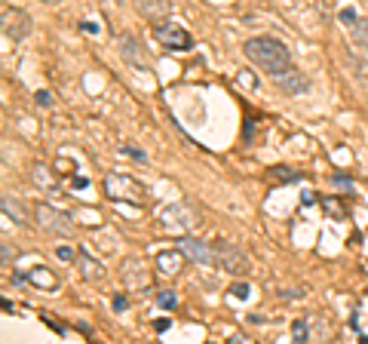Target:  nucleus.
<instances>
[{"label":"nucleus","instance_id":"f257e3e1","mask_svg":"<svg viewBox=\"0 0 368 344\" xmlns=\"http://www.w3.org/2000/svg\"><path fill=\"white\" fill-rule=\"evenodd\" d=\"M243 52H246V58H249L252 65H258L261 71H267L270 77L279 74V71H286V68L292 65L289 46H286L283 40H276V37H267V34L249 37L246 46H243Z\"/></svg>","mask_w":368,"mask_h":344},{"label":"nucleus","instance_id":"f03ea898","mask_svg":"<svg viewBox=\"0 0 368 344\" xmlns=\"http://www.w3.org/2000/svg\"><path fill=\"white\" fill-rule=\"evenodd\" d=\"M104 194H107L111 200H120V203H129V206H147V203H150L147 188H144L135 175H126V172H111V175H104Z\"/></svg>","mask_w":368,"mask_h":344},{"label":"nucleus","instance_id":"7ed1b4c3","mask_svg":"<svg viewBox=\"0 0 368 344\" xmlns=\"http://www.w3.org/2000/svg\"><path fill=\"white\" fill-rule=\"evenodd\" d=\"M154 37H157V43H160L163 49H169V52H190V49H193L190 31H187L181 22H175V18H166V22L154 25Z\"/></svg>","mask_w":368,"mask_h":344},{"label":"nucleus","instance_id":"20e7f679","mask_svg":"<svg viewBox=\"0 0 368 344\" xmlns=\"http://www.w3.org/2000/svg\"><path fill=\"white\" fill-rule=\"evenodd\" d=\"M215 265H218L221 271L233 274V277H246V274L252 271L249 255H246L240 246H233V243H215Z\"/></svg>","mask_w":368,"mask_h":344},{"label":"nucleus","instance_id":"39448f33","mask_svg":"<svg viewBox=\"0 0 368 344\" xmlns=\"http://www.w3.org/2000/svg\"><path fill=\"white\" fill-rule=\"evenodd\" d=\"M34 221L43 228V231H49V234H71L74 231V221H71V215H64V212H58V209H52V206H46V203H37L34 206Z\"/></svg>","mask_w":368,"mask_h":344},{"label":"nucleus","instance_id":"423d86ee","mask_svg":"<svg viewBox=\"0 0 368 344\" xmlns=\"http://www.w3.org/2000/svg\"><path fill=\"white\" fill-rule=\"evenodd\" d=\"M3 22V37L6 40H12V43H18V40H25L28 34H31V18H28V12L25 9H18V6H3V15H0Z\"/></svg>","mask_w":368,"mask_h":344},{"label":"nucleus","instance_id":"0eeeda50","mask_svg":"<svg viewBox=\"0 0 368 344\" xmlns=\"http://www.w3.org/2000/svg\"><path fill=\"white\" fill-rule=\"evenodd\" d=\"M181 252L190 258V261H197V265H203V268H209V265H215V246H209V243H203V240H197V237H190V234H181Z\"/></svg>","mask_w":368,"mask_h":344},{"label":"nucleus","instance_id":"6e6552de","mask_svg":"<svg viewBox=\"0 0 368 344\" xmlns=\"http://www.w3.org/2000/svg\"><path fill=\"white\" fill-rule=\"evenodd\" d=\"M273 83L286 92V95H304L307 89H310V80L298 71V68H286V71H279V74H273Z\"/></svg>","mask_w":368,"mask_h":344},{"label":"nucleus","instance_id":"1a4fd4ad","mask_svg":"<svg viewBox=\"0 0 368 344\" xmlns=\"http://www.w3.org/2000/svg\"><path fill=\"white\" fill-rule=\"evenodd\" d=\"M160 221H163V228H166V231H178V234H187V231L193 228L190 209H184L181 203H175V206H166V209H160Z\"/></svg>","mask_w":368,"mask_h":344},{"label":"nucleus","instance_id":"9d476101","mask_svg":"<svg viewBox=\"0 0 368 344\" xmlns=\"http://www.w3.org/2000/svg\"><path fill=\"white\" fill-rule=\"evenodd\" d=\"M132 3H135V12L150 25H160L172 15V0H132Z\"/></svg>","mask_w":368,"mask_h":344},{"label":"nucleus","instance_id":"9b49d317","mask_svg":"<svg viewBox=\"0 0 368 344\" xmlns=\"http://www.w3.org/2000/svg\"><path fill=\"white\" fill-rule=\"evenodd\" d=\"M184 258H187V255H184L181 249H175V252H160L157 261H154V265H157V274H160L163 280H175V277L181 274V268H184Z\"/></svg>","mask_w":368,"mask_h":344},{"label":"nucleus","instance_id":"f8f14e48","mask_svg":"<svg viewBox=\"0 0 368 344\" xmlns=\"http://www.w3.org/2000/svg\"><path fill=\"white\" fill-rule=\"evenodd\" d=\"M77 265H80V274H83V277H86L89 283H98V280L104 277V271H101V265H98V261H92V258H89L86 252H83V255L77 258Z\"/></svg>","mask_w":368,"mask_h":344},{"label":"nucleus","instance_id":"ddd939ff","mask_svg":"<svg viewBox=\"0 0 368 344\" xmlns=\"http://www.w3.org/2000/svg\"><path fill=\"white\" fill-rule=\"evenodd\" d=\"M28 280H31V283H37L40 289H49V292H52V289H58V280H55V277H52L43 265H37V268L28 274Z\"/></svg>","mask_w":368,"mask_h":344},{"label":"nucleus","instance_id":"4468645a","mask_svg":"<svg viewBox=\"0 0 368 344\" xmlns=\"http://www.w3.org/2000/svg\"><path fill=\"white\" fill-rule=\"evenodd\" d=\"M350 28V37H353V43L356 46H365L368 49V18H356L353 25H347Z\"/></svg>","mask_w":368,"mask_h":344},{"label":"nucleus","instance_id":"2eb2a0df","mask_svg":"<svg viewBox=\"0 0 368 344\" xmlns=\"http://www.w3.org/2000/svg\"><path fill=\"white\" fill-rule=\"evenodd\" d=\"M0 203H3V215L15 218L18 225H25V221H28V218H25V209H21V206H18V203H15L9 194H3V200H0Z\"/></svg>","mask_w":368,"mask_h":344},{"label":"nucleus","instance_id":"dca6fc26","mask_svg":"<svg viewBox=\"0 0 368 344\" xmlns=\"http://www.w3.org/2000/svg\"><path fill=\"white\" fill-rule=\"evenodd\" d=\"M31 178H34V185H40V188H52V185H55V181H52V175H49V166H43V163H37V166H34Z\"/></svg>","mask_w":368,"mask_h":344},{"label":"nucleus","instance_id":"f3484780","mask_svg":"<svg viewBox=\"0 0 368 344\" xmlns=\"http://www.w3.org/2000/svg\"><path fill=\"white\" fill-rule=\"evenodd\" d=\"M230 295L240 298V301H246V298L252 295V286H249V283H233V286H230Z\"/></svg>","mask_w":368,"mask_h":344},{"label":"nucleus","instance_id":"a211bd4d","mask_svg":"<svg viewBox=\"0 0 368 344\" xmlns=\"http://www.w3.org/2000/svg\"><path fill=\"white\" fill-rule=\"evenodd\" d=\"M292 332H295V341H307V335H310V329H307V320H295Z\"/></svg>","mask_w":368,"mask_h":344},{"label":"nucleus","instance_id":"6ab92c4d","mask_svg":"<svg viewBox=\"0 0 368 344\" xmlns=\"http://www.w3.org/2000/svg\"><path fill=\"white\" fill-rule=\"evenodd\" d=\"M157 305H160V308H166V311H172V308L178 305V298H175L172 292H160V295H157Z\"/></svg>","mask_w":368,"mask_h":344},{"label":"nucleus","instance_id":"aec40b11","mask_svg":"<svg viewBox=\"0 0 368 344\" xmlns=\"http://www.w3.org/2000/svg\"><path fill=\"white\" fill-rule=\"evenodd\" d=\"M55 255H58L61 261H74V249H71V246H64V243H61V246H55Z\"/></svg>","mask_w":368,"mask_h":344},{"label":"nucleus","instance_id":"412c9836","mask_svg":"<svg viewBox=\"0 0 368 344\" xmlns=\"http://www.w3.org/2000/svg\"><path fill=\"white\" fill-rule=\"evenodd\" d=\"M326 209H329V212H338V215H344V209H341V203H338V200H326Z\"/></svg>","mask_w":368,"mask_h":344},{"label":"nucleus","instance_id":"4be33fe9","mask_svg":"<svg viewBox=\"0 0 368 344\" xmlns=\"http://www.w3.org/2000/svg\"><path fill=\"white\" fill-rule=\"evenodd\" d=\"M15 258V249H9V243H3V265H9Z\"/></svg>","mask_w":368,"mask_h":344},{"label":"nucleus","instance_id":"5701e85b","mask_svg":"<svg viewBox=\"0 0 368 344\" xmlns=\"http://www.w3.org/2000/svg\"><path fill=\"white\" fill-rule=\"evenodd\" d=\"M37 102H40V105H49L52 98H49V92H46V89H40V92H37Z\"/></svg>","mask_w":368,"mask_h":344},{"label":"nucleus","instance_id":"b1692460","mask_svg":"<svg viewBox=\"0 0 368 344\" xmlns=\"http://www.w3.org/2000/svg\"><path fill=\"white\" fill-rule=\"evenodd\" d=\"M123 151H126V154H129V157H135V160H144V154H141V151H138V148H123Z\"/></svg>","mask_w":368,"mask_h":344},{"label":"nucleus","instance_id":"393cba45","mask_svg":"<svg viewBox=\"0 0 368 344\" xmlns=\"http://www.w3.org/2000/svg\"><path fill=\"white\" fill-rule=\"evenodd\" d=\"M114 308H117V311H126V295H117V298H114Z\"/></svg>","mask_w":368,"mask_h":344},{"label":"nucleus","instance_id":"a878e982","mask_svg":"<svg viewBox=\"0 0 368 344\" xmlns=\"http://www.w3.org/2000/svg\"><path fill=\"white\" fill-rule=\"evenodd\" d=\"M43 3H52V0H43Z\"/></svg>","mask_w":368,"mask_h":344},{"label":"nucleus","instance_id":"bb28decb","mask_svg":"<svg viewBox=\"0 0 368 344\" xmlns=\"http://www.w3.org/2000/svg\"><path fill=\"white\" fill-rule=\"evenodd\" d=\"M286 3H295V0H286Z\"/></svg>","mask_w":368,"mask_h":344}]
</instances>
